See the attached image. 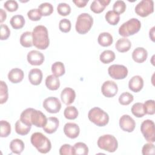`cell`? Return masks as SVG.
Listing matches in <instances>:
<instances>
[{"instance_id":"603a6c76","label":"cell","mask_w":155,"mask_h":155,"mask_svg":"<svg viewBox=\"0 0 155 155\" xmlns=\"http://www.w3.org/2000/svg\"><path fill=\"white\" fill-rule=\"evenodd\" d=\"M116 50L120 52L124 53L128 51L131 47V43L130 41L127 38H122L119 39L115 44Z\"/></svg>"},{"instance_id":"c3c4849f","label":"cell","mask_w":155,"mask_h":155,"mask_svg":"<svg viewBox=\"0 0 155 155\" xmlns=\"http://www.w3.org/2000/svg\"><path fill=\"white\" fill-rule=\"evenodd\" d=\"M59 154L61 155L72 154V147L70 144H64L59 149Z\"/></svg>"},{"instance_id":"484cf974","label":"cell","mask_w":155,"mask_h":155,"mask_svg":"<svg viewBox=\"0 0 155 155\" xmlns=\"http://www.w3.org/2000/svg\"><path fill=\"white\" fill-rule=\"evenodd\" d=\"M97 42L102 47H108L111 45L113 42V36L108 32H102L99 34Z\"/></svg>"},{"instance_id":"6da1fadb","label":"cell","mask_w":155,"mask_h":155,"mask_svg":"<svg viewBox=\"0 0 155 155\" xmlns=\"http://www.w3.org/2000/svg\"><path fill=\"white\" fill-rule=\"evenodd\" d=\"M33 44L35 47L39 50L46 49L50 44L47 28L42 25L36 26L33 31Z\"/></svg>"},{"instance_id":"d6986e66","label":"cell","mask_w":155,"mask_h":155,"mask_svg":"<svg viewBox=\"0 0 155 155\" xmlns=\"http://www.w3.org/2000/svg\"><path fill=\"white\" fill-rule=\"evenodd\" d=\"M148 56L147 50L143 47H137L132 53L133 59L137 63H142L146 61Z\"/></svg>"},{"instance_id":"d6a6232c","label":"cell","mask_w":155,"mask_h":155,"mask_svg":"<svg viewBox=\"0 0 155 155\" xmlns=\"http://www.w3.org/2000/svg\"><path fill=\"white\" fill-rule=\"evenodd\" d=\"M131 111L133 114L137 117H142L145 114L143 104L141 102H137L133 104Z\"/></svg>"},{"instance_id":"f6af8a7d","label":"cell","mask_w":155,"mask_h":155,"mask_svg":"<svg viewBox=\"0 0 155 155\" xmlns=\"http://www.w3.org/2000/svg\"><path fill=\"white\" fill-rule=\"evenodd\" d=\"M4 7L7 11L13 12L18 8V4L15 0H8L4 2Z\"/></svg>"},{"instance_id":"4fadbf2b","label":"cell","mask_w":155,"mask_h":155,"mask_svg":"<svg viewBox=\"0 0 155 155\" xmlns=\"http://www.w3.org/2000/svg\"><path fill=\"white\" fill-rule=\"evenodd\" d=\"M119 126L123 131L131 133L134 130L136 123L130 116L124 114L119 119Z\"/></svg>"},{"instance_id":"4dcf8cb0","label":"cell","mask_w":155,"mask_h":155,"mask_svg":"<svg viewBox=\"0 0 155 155\" xmlns=\"http://www.w3.org/2000/svg\"><path fill=\"white\" fill-rule=\"evenodd\" d=\"M115 53L110 50H104L100 54V61L104 64H109L115 59Z\"/></svg>"},{"instance_id":"f1b7e54d","label":"cell","mask_w":155,"mask_h":155,"mask_svg":"<svg viewBox=\"0 0 155 155\" xmlns=\"http://www.w3.org/2000/svg\"><path fill=\"white\" fill-rule=\"evenodd\" d=\"M20 44L24 47H30L33 44V36L32 32L25 31L24 32L20 37Z\"/></svg>"},{"instance_id":"74e56055","label":"cell","mask_w":155,"mask_h":155,"mask_svg":"<svg viewBox=\"0 0 155 155\" xmlns=\"http://www.w3.org/2000/svg\"><path fill=\"white\" fill-rule=\"evenodd\" d=\"M0 130L1 137H7L11 133V125L10 123L6 120H2L0 122Z\"/></svg>"},{"instance_id":"277c9868","label":"cell","mask_w":155,"mask_h":155,"mask_svg":"<svg viewBox=\"0 0 155 155\" xmlns=\"http://www.w3.org/2000/svg\"><path fill=\"white\" fill-rule=\"evenodd\" d=\"M88 117L91 122L99 127L105 126L109 121L108 114L99 107L91 108L88 113Z\"/></svg>"},{"instance_id":"4316f807","label":"cell","mask_w":155,"mask_h":155,"mask_svg":"<svg viewBox=\"0 0 155 155\" xmlns=\"http://www.w3.org/2000/svg\"><path fill=\"white\" fill-rule=\"evenodd\" d=\"M88 154V148L84 142H77L72 147V154L87 155Z\"/></svg>"},{"instance_id":"681fc988","label":"cell","mask_w":155,"mask_h":155,"mask_svg":"<svg viewBox=\"0 0 155 155\" xmlns=\"http://www.w3.org/2000/svg\"><path fill=\"white\" fill-rule=\"evenodd\" d=\"M88 0H74L73 1V2L75 4V5L80 8L84 7L88 3Z\"/></svg>"},{"instance_id":"816d5d0a","label":"cell","mask_w":155,"mask_h":155,"mask_svg":"<svg viewBox=\"0 0 155 155\" xmlns=\"http://www.w3.org/2000/svg\"><path fill=\"white\" fill-rule=\"evenodd\" d=\"M154 28L155 27H153L150 30V31H149V36H150V39L154 42Z\"/></svg>"},{"instance_id":"8fae6325","label":"cell","mask_w":155,"mask_h":155,"mask_svg":"<svg viewBox=\"0 0 155 155\" xmlns=\"http://www.w3.org/2000/svg\"><path fill=\"white\" fill-rule=\"evenodd\" d=\"M47 118L45 115L41 111L32 108L30 113V121L32 125L37 127H43L47 123Z\"/></svg>"},{"instance_id":"44dd1931","label":"cell","mask_w":155,"mask_h":155,"mask_svg":"<svg viewBox=\"0 0 155 155\" xmlns=\"http://www.w3.org/2000/svg\"><path fill=\"white\" fill-rule=\"evenodd\" d=\"M24 74L23 71L18 68L12 69L8 74V80L14 84H17L21 82L24 78Z\"/></svg>"},{"instance_id":"7402d4cb","label":"cell","mask_w":155,"mask_h":155,"mask_svg":"<svg viewBox=\"0 0 155 155\" xmlns=\"http://www.w3.org/2000/svg\"><path fill=\"white\" fill-rule=\"evenodd\" d=\"M110 2V0H94L90 5V9L95 13H100L104 10Z\"/></svg>"},{"instance_id":"83f0119b","label":"cell","mask_w":155,"mask_h":155,"mask_svg":"<svg viewBox=\"0 0 155 155\" xmlns=\"http://www.w3.org/2000/svg\"><path fill=\"white\" fill-rule=\"evenodd\" d=\"M31 128V126L25 124L20 119L18 120L15 123V131L17 134L21 136H25L27 134L30 132Z\"/></svg>"},{"instance_id":"3957f363","label":"cell","mask_w":155,"mask_h":155,"mask_svg":"<svg viewBox=\"0 0 155 155\" xmlns=\"http://www.w3.org/2000/svg\"><path fill=\"white\" fill-rule=\"evenodd\" d=\"M141 27V23L137 18H131L123 23L119 28V33L124 38L137 33Z\"/></svg>"},{"instance_id":"e0dca14e","label":"cell","mask_w":155,"mask_h":155,"mask_svg":"<svg viewBox=\"0 0 155 155\" xmlns=\"http://www.w3.org/2000/svg\"><path fill=\"white\" fill-rule=\"evenodd\" d=\"M143 87V80L140 76H133L128 82V87L132 91L137 93L140 91Z\"/></svg>"},{"instance_id":"60d3db41","label":"cell","mask_w":155,"mask_h":155,"mask_svg":"<svg viewBox=\"0 0 155 155\" xmlns=\"http://www.w3.org/2000/svg\"><path fill=\"white\" fill-rule=\"evenodd\" d=\"M113 9L114 12H116L118 15H120L121 13H123L125 11L126 4L125 2L122 0L116 1L113 4Z\"/></svg>"},{"instance_id":"30bf717a","label":"cell","mask_w":155,"mask_h":155,"mask_svg":"<svg viewBox=\"0 0 155 155\" xmlns=\"http://www.w3.org/2000/svg\"><path fill=\"white\" fill-rule=\"evenodd\" d=\"M42 105L45 110L50 113H57L61 108V103L59 99L52 96L45 99Z\"/></svg>"},{"instance_id":"1f68e13d","label":"cell","mask_w":155,"mask_h":155,"mask_svg":"<svg viewBox=\"0 0 155 155\" xmlns=\"http://www.w3.org/2000/svg\"><path fill=\"white\" fill-rule=\"evenodd\" d=\"M51 71L53 73V74L57 77L64 75L65 72L64 64L59 61L55 62L51 65Z\"/></svg>"},{"instance_id":"bcb514c9","label":"cell","mask_w":155,"mask_h":155,"mask_svg":"<svg viewBox=\"0 0 155 155\" xmlns=\"http://www.w3.org/2000/svg\"><path fill=\"white\" fill-rule=\"evenodd\" d=\"M154 145L151 142L145 143L142 150V153L143 155H148V154H154Z\"/></svg>"},{"instance_id":"9c48e42d","label":"cell","mask_w":155,"mask_h":155,"mask_svg":"<svg viewBox=\"0 0 155 155\" xmlns=\"http://www.w3.org/2000/svg\"><path fill=\"white\" fill-rule=\"evenodd\" d=\"M108 72L110 77L114 79H123L128 75L127 68L120 64H113L108 67Z\"/></svg>"},{"instance_id":"e575fe53","label":"cell","mask_w":155,"mask_h":155,"mask_svg":"<svg viewBox=\"0 0 155 155\" xmlns=\"http://www.w3.org/2000/svg\"><path fill=\"white\" fill-rule=\"evenodd\" d=\"M38 10L42 16H46L50 15L53 13V7L52 4L49 2H44L39 5Z\"/></svg>"},{"instance_id":"52a82bcc","label":"cell","mask_w":155,"mask_h":155,"mask_svg":"<svg viewBox=\"0 0 155 155\" xmlns=\"http://www.w3.org/2000/svg\"><path fill=\"white\" fill-rule=\"evenodd\" d=\"M140 131L147 141L151 143L155 142L154 123L152 120H143L140 125Z\"/></svg>"},{"instance_id":"9a60e30c","label":"cell","mask_w":155,"mask_h":155,"mask_svg":"<svg viewBox=\"0 0 155 155\" xmlns=\"http://www.w3.org/2000/svg\"><path fill=\"white\" fill-rule=\"evenodd\" d=\"M64 132L68 137L75 139L79 134L80 128L78 124L73 122H68L64 127Z\"/></svg>"},{"instance_id":"b9f144b4","label":"cell","mask_w":155,"mask_h":155,"mask_svg":"<svg viewBox=\"0 0 155 155\" xmlns=\"http://www.w3.org/2000/svg\"><path fill=\"white\" fill-rule=\"evenodd\" d=\"M71 27V22L69 19L64 18L61 19L59 23V28L63 33H68Z\"/></svg>"},{"instance_id":"ac0fdd59","label":"cell","mask_w":155,"mask_h":155,"mask_svg":"<svg viewBox=\"0 0 155 155\" xmlns=\"http://www.w3.org/2000/svg\"><path fill=\"white\" fill-rule=\"evenodd\" d=\"M59 125V121L57 117H50L47 118V123L42 128L45 133L48 134H52L57 130Z\"/></svg>"},{"instance_id":"8992f818","label":"cell","mask_w":155,"mask_h":155,"mask_svg":"<svg viewBox=\"0 0 155 155\" xmlns=\"http://www.w3.org/2000/svg\"><path fill=\"white\" fill-rule=\"evenodd\" d=\"M97 143L99 148L110 153L114 152L118 147L116 138L111 134H104L100 136Z\"/></svg>"},{"instance_id":"2e32d148","label":"cell","mask_w":155,"mask_h":155,"mask_svg":"<svg viewBox=\"0 0 155 155\" xmlns=\"http://www.w3.org/2000/svg\"><path fill=\"white\" fill-rule=\"evenodd\" d=\"M76 97V93L74 90L70 87H66L61 91V98L62 102L67 105L72 104Z\"/></svg>"},{"instance_id":"f546056e","label":"cell","mask_w":155,"mask_h":155,"mask_svg":"<svg viewBox=\"0 0 155 155\" xmlns=\"http://www.w3.org/2000/svg\"><path fill=\"white\" fill-rule=\"evenodd\" d=\"M10 24L15 29H20L22 28L25 24V19L21 15H16L13 16L10 19Z\"/></svg>"},{"instance_id":"f35d334b","label":"cell","mask_w":155,"mask_h":155,"mask_svg":"<svg viewBox=\"0 0 155 155\" xmlns=\"http://www.w3.org/2000/svg\"><path fill=\"white\" fill-rule=\"evenodd\" d=\"M133 96L128 92H124L122 93L119 97V102L122 105H129L131 102H133Z\"/></svg>"},{"instance_id":"8d00e7d4","label":"cell","mask_w":155,"mask_h":155,"mask_svg":"<svg viewBox=\"0 0 155 155\" xmlns=\"http://www.w3.org/2000/svg\"><path fill=\"white\" fill-rule=\"evenodd\" d=\"M8 97V87L3 81H0V104H2L7 102Z\"/></svg>"},{"instance_id":"d590c367","label":"cell","mask_w":155,"mask_h":155,"mask_svg":"<svg viewBox=\"0 0 155 155\" xmlns=\"http://www.w3.org/2000/svg\"><path fill=\"white\" fill-rule=\"evenodd\" d=\"M64 115L67 119H75L78 116V111L74 106H68L64 110Z\"/></svg>"},{"instance_id":"ee69618b","label":"cell","mask_w":155,"mask_h":155,"mask_svg":"<svg viewBox=\"0 0 155 155\" xmlns=\"http://www.w3.org/2000/svg\"><path fill=\"white\" fill-rule=\"evenodd\" d=\"M27 16L31 21H37L41 19L42 15L38 8H33L27 12Z\"/></svg>"},{"instance_id":"836d02e7","label":"cell","mask_w":155,"mask_h":155,"mask_svg":"<svg viewBox=\"0 0 155 155\" xmlns=\"http://www.w3.org/2000/svg\"><path fill=\"white\" fill-rule=\"evenodd\" d=\"M106 21L108 24L112 25H115L117 24L120 20V16L113 10L108 11L105 16Z\"/></svg>"},{"instance_id":"ba28073f","label":"cell","mask_w":155,"mask_h":155,"mask_svg":"<svg viewBox=\"0 0 155 155\" xmlns=\"http://www.w3.org/2000/svg\"><path fill=\"white\" fill-rule=\"evenodd\" d=\"M154 12V2L152 0H142L135 7L136 13L141 16L146 17Z\"/></svg>"},{"instance_id":"d4e9b609","label":"cell","mask_w":155,"mask_h":155,"mask_svg":"<svg viewBox=\"0 0 155 155\" xmlns=\"http://www.w3.org/2000/svg\"><path fill=\"white\" fill-rule=\"evenodd\" d=\"M24 143L21 139H15L10 143V148L15 154H20L24 150Z\"/></svg>"},{"instance_id":"f907efd6","label":"cell","mask_w":155,"mask_h":155,"mask_svg":"<svg viewBox=\"0 0 155 155\" xmlns=\"http://www.w3.org/2000/svg\"><path fill=\"white\" fill-rule=\"evenodd\" d=\"M7 18V13L2 8H0V22H3Z\"/></svg>"},{"instance_id":"5bb4252c","label":"cell","mask_w":155,"mask_h":155,"mask_svg":"<svg viewBox=\"0 0 155 155\" xmlns=\"http://www.w3.org/2000/svg\"><path fill=\"white\" fill-rule=\"evenodd\" d=\"M27 59L30 64L32 65H40L44 61V56L38 50H31L28 53Z\"/></svg>"},{"instance_id":"5b68a950","label":"cell","mask_w":155,"mask_h":155,"mask_svg":"<svg viewBox=\"0 0 155 155\" xmlns=\"http://www.w3.org/2000/svg\"><path fill=\"white\" fill-rule=\"evenodd\" d=\"M93 24L92 16L87 13L80 14L76 22L75 28L76 31L81 35H84L88 32Z\"/></svg>"},{"instance_id":"7dc6e473","label":"cell","mask_w":155,"mask_h":155,"mask_svg":"<svg viewBox=\"0 0 155 155\" xmlns=\"http://www.w3.org/2000/svg\"><path fill=\"white\" fill-rule=\"evenodd\" d=\"M0 34L1 40H5L8 38L10 35V30L7 25L1 24Z\"/></svg>"},{"instance_id":"7a4b0ae2","label":"cell","mask_w":155,"mask_h":155,"mask_svg":"<svg viewBox=\"0 0 155 155\" xmlns=\"http://www.w3.org/2000/svg\"><path fill=\"white\" fill-rule=\"evenodd\" d=\"M30 140L31 144L41 153L46 154L51 148L50 140L42 133L36 132L33 133L31 136Z\"/></svg>"},{"instance_id":"7c38bea8","label":"cell","mask_w":155,"mask_h":155,"mask_svg":"<svg viewBox=\"0 0 155 155\" xmlns=\"http://www.w3.org/2000/svg\"><path fill=\"white\" fill-rule=\"evenodd\" d=\"M117 85L113 81H105L101 87V92L102 94L107 97L114 96L117 94Z\"/></svg>"},{"instance_id":"ffe728a7","label":"cell","mask_w":155,"mask_h":155,"mask_svg":"<svg viewBox=\"0 0 155 155\" xmlns=\"http://www.w3.org/2000/svg\"><path fill=\"white\" fill-rule=\"evenodd\" d=\"M42 72L39 68H33L28 73V80L34 85H39L42 80Z\"/></svg>"},{"instance_id":"cb8c5ba5","label":"cell","mask_w":155,"mask_h":155,"mask_svg":"<svg viewBox=\"0 0 155 155\" xmlns=\"http://www.w3.org/2000/svg\"><path fill=\"white\" fill-rule=\"evenodd\" d=\"M45 85L50 90H58L60 87L59 78L53 74L47 76L45 79Z\"/></svg>"},{"instance_id":"ab89813d","label":"cell","mask_w":155,"mask_h":155,"mask_svg":"<svg viewBox=\"0 0 155 155\" xmlns=\"http://www.w3.org/2000/svg\"><path fill=\"white\" fill-rule=\"evenodd\" d=\"M57 11L61 16H67L71 13V7L67 3L61 2L57 6Z\"/></svg>"},{"instance_id":"7bdbcfd3","label":"cell","mask_w":155,"mask_h":155,"mask_svg":"<svg viewBox=\"0 0 155 155\" xmlns=\"http://www.w3.org/2000/svg\"><path fill=\"white\" fill-rule=\"evenodd\" d=\"M145 114L153 115L155 113V104L154 100H148L143 104Z\"/></svg>"}]
</instances>
